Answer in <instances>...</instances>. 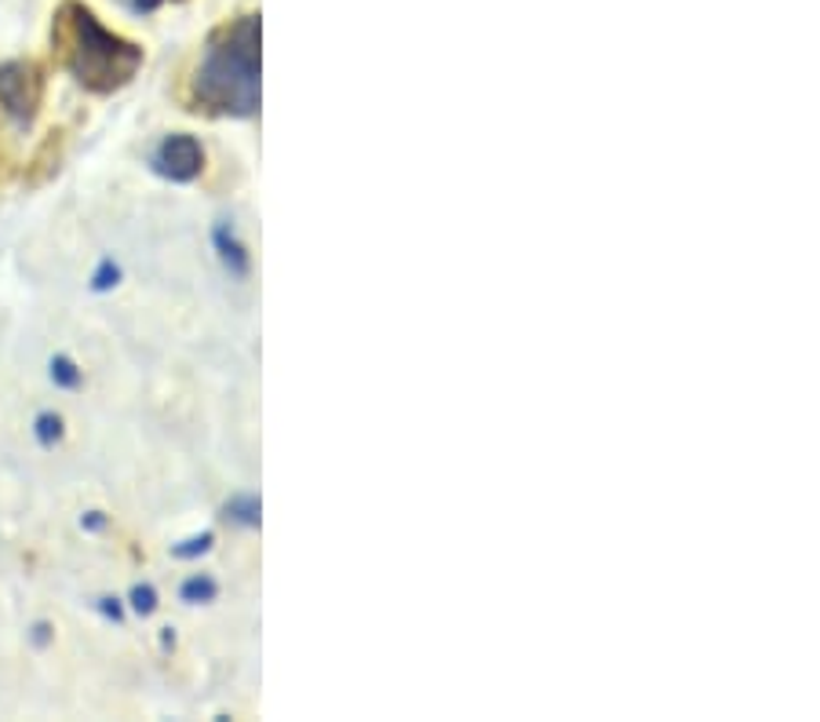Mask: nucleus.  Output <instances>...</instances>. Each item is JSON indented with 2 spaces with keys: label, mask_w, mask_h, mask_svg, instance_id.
Listing matches in <instances>:
<instances>
[{
  "label": "nucleus",
  "mask_w": 820,
  "mask_h": 722,
  "mask_svg": "<svg viewBox=\"0 0 820 722\" xmlns=\"http://www.w3.org/2000/svg\"><path fill=\"white\" fill-rule=\"evenodd\" d=\"M194 103L248 117L259 106V15H241L208 41L194 74Z\"/></svg>",
  "instance_id": "obj_1"
},
{
  "label": "nucleus",
  "mask_w": 820,
  "mask_h": 722,
  "mask_svg": "<svg viewBox=\"0 0 820 722\" xmlns=\"http://www.w3.org/2000/svg\"><path fill=\"white\" fill-rule=\"evenodd\" d=\"M55 44L66 69L91 91H117L139 74L142 49L125 41L121 33L106 30L95 11L66 0L55 15Z\"/></svg>",
  "instance_id": "obj_2"
},
{
  "label": "nucleus",
  "mask_w": 820,
  "mask_h": 722,
  "mask_svg": "<svg viewBox=\"0 0 820 722\" xmlns=\"http://www.w3.org/2000/svg\"><path fill=\"white\" fill-rule=\"evenodd\" d=\"M41 69L33 63H4L0 66V110H4L19 128L33 121L41 106Z\"/></svg>",
  "instance_id": "obj_3"
},
{
  "label": "nucleus",
  "mask_w": 820,
  "mask_h": 722,
  "mask_svg": "<svg viewBox=\"0 0 820 722\" xmlns=\"http://www.w3.org/2000/svg\"><path fill=\"white\" fill-rule=\"evenodd\" d=\"M201 164H205V150H201L197 139L186 132L169 136L158 147V153H153V169L172 183H190L201 172Z\"/></svg>",
  "instance_id": "obj_4"
},
{
  "label": "nucleus",
  "mask_w": 820,
  "mask_h": 722,
  "mask_svg": "<svg viewBox=\"0 0 820 722\" xmlns=\"http://www.w3.org/2000/svg\"><path fill=\"white\" fill-rule=\"evenodd\" d=\"M52 380L63 384V387H77L80 384V373H77V365L69 362V358H55L52 362Z\"/></svg>",
  "instance_id": "obj_5"
},
{
  "label": "nucleus",
  "mask_w": 820,
  "mask_h": 722,
  "mask_svg": "<svg viewBox=\"0 0 820 722\" xmlns=\"http://www.w3.org/2000/svg\"><path fill=\"white\" fill-rule=\"evenodd\" d=\"M58 434H63V423H58V417H47V412H44V417L37 420V438L44 445H52Z\"/></svg>",
  "instance_id": "obj_6"
},
{
  "label": "nucleus",
  "mask_w": 820,
  "mask_h": 722,
  "mask_svg": "<svg viewBox=\"0 0 820 722\" xmlns=\"http://www.w3.org/2000/svg\"><path fill=\"white\" fill-rule=\"evenodd\" d=\"M117 278H121V270H117L114 263H102V267H99V274H95V289L106 292L110 285H117Z\"/></svg>",
  "instance_id": "obj_7"
},
{
  "label": "nucleus",
  "mask_w": 820,
  "mask_h": 722,
  "mask_svg": "<svg viewBox=\"0 0 820 722\" xmlns=\"http://www.w3.org/2000/svg\"><path fill=\"white\" fill-rule=\"evenodd\" d=\"M132 606H136V613H150L153 606H158V602H153V588H136Z\"/></svg>",
  "instance_id": "obj_8"
},
{
  "label": "nucleus",
  "mask_w": 820,
  "mask_h": 722,
  "mask_svg": "<svg viewBox=\"0 0 820 722\" xmlns=\"http://www.w3.org/2000/svg\"><path fill=\"white\" fill-rule=\"evenodd\" d=\"M212 591H216V588H212L208 580H190V584L183 588V595H186V599H208Z\"/></svg>",
  "instance_id": "obj_9"
},
{
  "label": "nucleus",
  "mask_w": 820,
  "mask_h": 722,
  "mask_svg": "<svg viewBox=\"0 0 820 722\" xmlns=\"http://www.w3.org/2000/svg\"><path fill=\"white\" fill-rule=\"evenodd\" d=\"M164 0H132V8L136 11H153V8H161Z\"/></svg>",
  "instance_id": "obj_10"
}]
</instances>
